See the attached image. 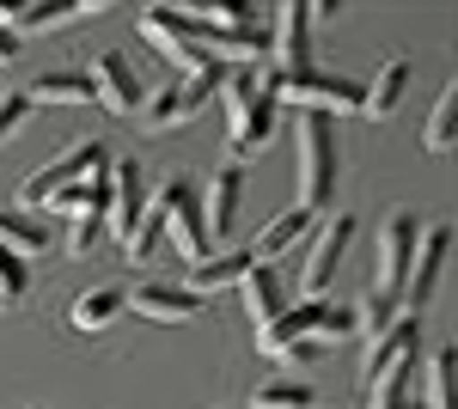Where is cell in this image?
<instances>
[{"label": "cell", "instance_id": "5bb4252c", "mask_svg": "<svg viewBox=\"0 0 458 409\" xmlns=\"http://www.w3.org/2000/svg\"><path fill=\"white\" fill-rule=\"evenodd\" d=\"M202 306H208V300H196L183 281H141V287L129 294V311H141L153 324H190Z\"/></svg>", "mask_w": 458, "mask_h": 409}, {"label": "cell", "instance_id": "52a82bcc", "mask_svg": "<svg viewBox=\"0 0 458 409\" xmlns=\"http://www.w3.org/2000/svg\"><path fill=\"white\" fill-rule=\"evenodd\" d=\"M276 129H282V104H276V92H269V80H263V92L245 104V110H233L226 116V135H233V147H226V166L245 171L257 153H269V141H276Z\"/></svg>", "mask_w": 458, "mask_h": 409}, {"label": "cell", "instance_id": "f546056e", "mask_svg": "<svg viewBox=\"0 0 458 409\" xmlns=\"http://www.w3.org/2000/svg\"><path fill=\"white\" fill-rule=\"evenodd\" d=\"M98 239H105V220H98V214H86V220H73V226H68V251H73V257H86Z\"/></svg>", "mask_w": 458, "mask_h": 409}, {"label": "cell", "instance_id": "8fae6325", "mask_svg": "<svg viewBox=\"0 0 458 409\" xmlns=\"http://www.w3.org/2000/svg\"><path fill=\"white\" fill-rule=\"evenodd\" d=\"M141 202H147L141 196V166H135V159H110V190H105V214H98V220H105V233L116 244L135 233Z\"/></svg>", "mask_w": 458, "mask_h": 409}, {"label": "cell", "instance_id": "7c38bea8", "mask_svg": "<svg viewBox=\"0 0 458 409\" xmlns=\"http://www.w3.org/2000/svg\"><path fill=\"white\" fill-rule=\"evenodd\" d=\"M86 80H92V104H105L110 116H135L141 110V80H135V68L110 49V55H98L92 68H86Z\"/></svg>", "mask_w": 458, "mask_h": 409}, {"label": "cell", "instance_id": "f1b7e54d", "mask_svg": "<svg viewBox=\"0 0 458 409\" xmlns=\"http://www.w3.org/2000/svg\"><path fill=\"white\" fill-rule=\"evenodd\" d=\"M25 287H31V269L13 257V251H0V306H13V300H25Z\"/></svg>", "mask_w": 458, "mask_h": 409}, {"label": "cell", "instance_id": "2e32d148", "mask_svg": "<svg viewBox=\"0 0 458 409\" xmlns=\"http://www.w3.org/2000/svg\"><path fill=\"white\" fill-rule=\"evenodd\" d=\"M422 354V324L416 318H397L391 330H379V337L367 342V361H360V385L367 379H379L386 367H397V361H416Z\"/></svg>", "mask_w": 458, "mask_h": 409}, {"label": "cell", "instance_id": "7402d4cb", "mask_svg": "<svg viewBox=\"0 0 458 409\" xmlns=\"http://www.w3.org/2000/svg\"><path fill=\"white\" fill-rule=\"evenodd\" d=\"M0 251H13V257L25 263L37 251H49V226H43L37 214H25V208H6V214H0Z\"/></svg>", "mask_w": 458, "mask_h": 409}, {"label": "cell", "instance_id": "603a6c76", "mask_svg": "<svg viewBox=\"0 0 458 409\" xmlns=\"http://www.w3.org/2000/svg\"><path fill=\"white\" fill-rule=\"evenodd\" d=\"M123 311H129V294H123V287H92V294L73 300L68 318H73V330H110Z\"/></svg>", "mask_w": 458, "mask_h": 409}, {"label": "cell", "instance_id": "d6986e66", "mask_svg": "<svg viewBox=\"0 0 458 409\" xmlns=\"http://www.w3.org/2000/svg\"><path fill=\"white\" fill-rule=\"evenodd\" d=\"M250 263H257L250 251H214V257H202V263L190 269V281H183V287H190L196 300H214V294H226V287H239Z\"/></svg>", "mask_w": 458, "mask_h": 409}, {"label": "cell", "instance_id": "7a4b0ae2", "mask_svg": "<svg viewBox=\"0 0 458 409\" xmlns=\"http://www.w3.org/2000/svg\"><path fill=\"white\" fill-rule=\"evenodd\" d=\"M354 337V306H330V300H300V306H287L276 324H263L257 330V348L263 354H276V361H293L306 342H343Z\"/></svg>", "mask_w": 458, "mask_h": 409}, {"label": "cell", "instance_id": "ffe728a7", "mask_svg": "<svg viewBox=\"0 0 458 409\" xmlns=\"http://www.w3.org/2000/svg\"><path fill=\"white\" fill-rule=\"evenodd\" d=\"M239 306H245L250 330H263V324H276V318L287 311V300H282V281H276V269H263V263H250V269H245V281H239Z\"/></svg>", "mask_w": 458, "mask_h": 409}, {"label": "cell", "instance_id": "ba28073f", "mask_svg": "<svg viewBox=\"0 0 458 409\" xmlns=\"http://www.w3.org/2000/svg\"><path fill=\"white\" fill-rule=\"evenodd\" d=\"M269 62H276V80L312 73V13H306V0L276 6V19H269Z\"/></svg>", "mask_w": 458, "mask_h": 409}, {"label": "cell", "instance_id": "3957f363", "mask_svg": "<svg viewBox=\"0 0 458 409\" xmlns=\"http://www.w3.org/2000/svg\"><path fill=\"white\" fill-rule=\"evenodd\" d=\"M293 147H300V202H293V208L324 214L330 196H336V159H343V147H336V123L318 116V110H300Z\"/></svg>", "mask_w": 458, "mask_h": 409}, {"label": "cell", "instance_id": "e0dca14e", "mask_svg": "<svg viewBox=\"0 0 458 409\" xmlns=\"http://www.w3.org/2000/svg\"><path fill=\"white\" fill-rule=\"evenodd\" d=\"M403 92H410V62H403V55H391V62H379V68H373V80L360 86V110H354V116L386 123L391 110L403 104Z\"/></svg>", "mask_w": 458, "mask_h": 409}, {"label": "cell", "instance_id": "9a60e30c", "mask_svg": "<svg viewBox=\"0 0 458 409\" xmlns=\"http://www.w3.org/2000/svg\"><path fill=\"white\" fill-rule=\"evenodd\" d=\"M239 196H245V171L239 166H220L208 183V196H202V226H208V244L233 239V226H239Z\"/></svg>", "mask_w": 458, "mask_h": 409}, {"label": "cell", "instance_id": "d6a6232c", "mask_svg": "<svg viewBox=\"0 0 458 409\" xmlns=\"http://www.w3.org/2000/svg\"><path fill=\"white\" fill-rule=\"evenodd\" d=\"M25 409H43V404H25Z\"/></svg>", "mask_w": 458, "mask_h": 409}, {"label": "cell", "instance_id": "6da1fadb", "mask_svg": "<svg viewBox=\"0 0 458 409\" xmlns=\"http://www.w3.org/2000/svg\"><path fill=\"white\" fill-rule=\"evenodd\" d=\"M135 25H141V37L177 68V80L220 68V62H214V31L196 19V13H183V6H141Z\"/></svg>", "mask_w": 458, "mask_h": 409}, {"label": "cell", "instance_id": "cb8c5ba5", "mask_svg": "<svg viewBox=\"0 0 458 409\" xmlns=\"http://www.w3.org/2000/svg\"><path fill=\"white\" fill-rule=\"evenodd\" d=\"M25 104H92V80H86V68H55L31 80Z\"/></svg>", "mask_w": 458, "mask_h": 409}, {"label": "cell", "instance_id": "83f0119b", "mask_svg": "<svg viewBox=\"0 0 458 409\" xmlns=\"http://www.w3.org/2000/svg\"><path fill=\"white\" fill-rule=\"evenodd\" d=\"M135 123H141L147 135H159V129L183 123V110H177V80H172V86H159L153 98H141V116H135Z\"/></svg>", "mask_w": 458, "mask_h": 409}, {"label": "cell", "instance_id": "d4e9b609", "mask_svg": "<svg viewBox=\"0 0 458 409\" xmlns=\"http://www.w3.org/2000/svg\"><path fill=\"white\" fill-rule=\"evenodd\" d=\"M318 404V391L306 385V379H263L257 391H250V404L245 409H312Z\"/></svg>", "mask_w": 458, "mask_h": 409}, {"label": "cell", "instance_id": "5b68a950", "mask_svg": "<svg viewBox=\"0 0 458 409\" xmlns=\"http://www.w3.org/2000/svg\"><path fill=\"white\" fill-rule=\"evenodd\" d=\"M416 239H422V220L410 208H391L386 226H379V257H373V294L397 300L403 294V275H410V257H416Z\"/></svg>", "mask_w": 458, "mask_h": 409}, {"label": "cell", "instance_id": "9c48e42d", "mask_svg": "<svg viewBox=\"0 0 458 409\" xmlns=\"http://www.w3.org/2000/svg\"><path fill=\"white\" fill-rule=\"evenodd\" d=\"M269 92L276 104H293V110H318V116H330V110H360V86H354L349 73H300V80H269Z\"/></svg>", "mask_w": 458, "mask_h": 409}, {"label": "cell", "instance_id": "8992f818", "mask_svg": "<svg viewBox=\"0 0 458 409\" xmlns=\"http://www.w3.org/2000/svg\"><path fill=\"white\" fill-rule=\"evenodd\" d=\"M446 257H453V226H446V220L422 226L416 257H410V275H403V294H397L403 318H416V311L434 300V287H440V275H446Z\"/></svg>", "mask_w": 458, "mask_h": 409}, {"label": "cell", "instance_id": "4dcf8cb0", "mask_svg": "<svg viewBox=\"0 0 458 409\" xmlns=\"http://www.w3.org/2000/svg\"><path fill=\"white\" fill-rule=\"evenodd\" d=\"M25 116H31V104L25 98H0V141H13L25 129Z\"/></svg>", "mask_w": 458, "mask_h": 409}, {"label": "cell", "instance_id": "4316f807", "mask_svg": "<svg viewBox=\"0 0 458 409\" xmlns=\"http://www.w3.org/2000/svg\"><path fill=\"white\" fill-rule=\"evenodd\" d=\"M453 361H458L453 342H440V348H434V361H428V397H422L428 409H446V404H453Z\"/></svg>", "mask_w": 458, "mask_h": 409}, {"label": "cell", "instance_id": "4fadbf2b", "mask_svg": "<svg viewBox=\"0 0 458 409\" xmlns=\"http://www.w3.org/2000/svg\"><path fill=\"white\" fill-rule=\"evenodd\" d=\"M183 196V177H165L153 196L141 202V220H135V233L123 239V257L129 263H147L153 251H159V239H165V214H172V202Z\"/></svg>", "mask_w": 458, "mask_h": 409}, {"label": "cell", "instance_id": "30bf717a", "mask_svg": "<svg viewBox=\"0 0 458 409\" xmlns=\"http://www.w3.org/2000/svg\"><path fill=\"white\" fill-rule=\"evenodd\" d=\"M349 244H354V214H336V220L318 226L312 251H306V269H300V294H306V300H324V287L336 281L343 257H349Z\"/></svg>", "mask_w": 458, "mask_h": 409}, {"label": "cell", "instance_id": "ac0fdd59", "mask_svg": "<svg viewBox=\"0 0 458 409\" xmlns=\"http://www.w3.org/2000/svg\"><path fill=\"white\" fill-rule=\"evenodd\" d=\"M165 233H172V244H177V257L196 269L202 257H214V244H208V226H202V208H196V196L183 190L172 202V214H165Z\"/></svg>", "mask_w": 458, "mask_h": 409}, {"label": "cell", "instance_id": "484cf974", "mask_svg": "<svg viewBox=\"0 0 458 409\" xmlns=\"http://www.w3.org/2000/svg\"><path fill=\"white\" fill-rule=\"evenodd\" d=\"M422 147H428V153H440V159L458 147V86L440 92V104H434V116H428V129H422Z\"/></svg>", "mask_w": 458, "mask_h": 409}, {"label": "cell", "instance_id": "44dd1931", "mask_svg": "<svg viewBox=\"0 0 458 409\" xmlns=\"http://www.w3.org/2000/svg\"><path fill=\"white\" fill-rule=\"evenodd\" d=\"M312 220H318V214H306V208H282V214H276V220H269V226L257 233V244H250V257H257V263L269 269V263L282 257L287 244H300L306 233H312Z\"/></svg>", "mask_w": 458, "mask_h": 409}, {"label": "cell", "instance_id": "277c9868", "mask_svg": "<svg viewBox=\"0 0 458 409\" xmlns=\"http://www.w3.org/2000/svg\"><path fill=\"white\" fill-rule=\"evenodd\" d=\"M110 171V153L98 147V141H73V147H62L55 159L43 171H31L25 183H19V208L25 214H37V208L49 202V196H62L68 183H86V177H105Z\"/></svg>", "mask_w": 458, "mask_h": 409}, {"label": "cell", "instance_id": "1f68e13d", "mask_svg": "<svg viewBox=\"0 0 458 409\" xmlns=\"http://www.w3.org/2000/svg\"><path fill=\"white\" fill-rule=\"evenodd\" d=\"M13 55H19V37H13L6 25H0V62H13Z\"/></svg>", "mask_w": 458, "mask_h": 409}]
</instances>
